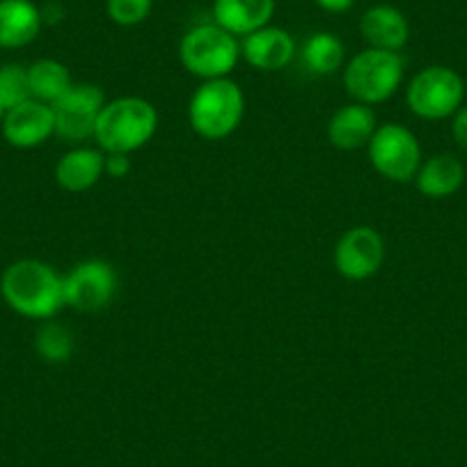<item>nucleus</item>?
<instances>
[{
	"mask_svg": "<svg viewBox=\"0 0 467 467\" xmlns=\"http://www.w3.org/2000/svg\"><path fill=\"white\" fill-rule=\"evenodd\" d=\"M28 83L30 97L42 103H48V106L60 101L74 88L69 69L62 62L51 60V57H44V60L33 62L28 67Z\"/></svg>",
	"mask_w": 467,
	"mask_h": 467,
	"instance_id": "6ab92c4d",
	"label": "nucleus"
},
{
	"mask_svg": "<svg viewBox=\"0 0 467 467\" xmlns=\"http://www.w3.org/2000/svg\"><path fill=\"white\" fill-rule=\"evenodd\" d=\"M241 57V44L218 24L188 30L179 44V60L188 74L202 80L229 78Z\"/></svg>",
	"mask_w": 467,
	"mask_h": 467,
	"instance_id": "39448f33",
	"label": "nucleus"
},
{
	"mask_svg": "<svg viewBox=\"0 0 467 467\" xmlns=\"http://www.w3.org/2000/svg\"><path fill=\"white\" fill-rule=\"evenodd\" d=\"M241 56L259 71H280L296 57V42L286 30L266 26L245 35Z\"/></svg>",
	"mask_w": 467,
	"mask_h": 467,
	"instance_id": "f8f14e48",
	"label": "nucleus"
},
{
	"mask_svg": "<svg viewBox=\"0 0 467 467\" xmlns=\"http://www.w3.org/2000/svg\"><path fill=\"white\" fill-rule=\"evenodd\" d=\"M403 80V57L394 51L365 48L344 67V88L348 97L365 106L388 101Z\"/></svg>",
	"mask_w": 467,
	"mask_h": 467,
	"instance_id": "20e7f679",
	"label": "nucleus"
},
{
	"mask_svg": "<svg viewBox=\"0 0 467 467\" xmlns=\"http://www.w3.org/2000/svg\"><path fill=\"white\" fill-rule=\"evenodd\" d=\"M0 294L16 314L51 321L65 305V282L53 266L39 259H19L0 277Z\"/></svg>",
	"mask_w": 467,
	"mask_h": 467,
	"instance_id": "f257e3e1",
	"label": "nucleus"
},
{
	"mask_svg": "<svg viewBox=\"0 0 467 467\" xmlns=\"http://www.w3.org/2000/svg\"><path fill=\"white\" fill-rule=\"evenodd\" d=\"M462 182H465V165L453 154H435L421 161V168L415 177L417 191L431 200L456 195Z\"/></svg>",
	"mask_w": 467,
	"mask_h": 467,
	"instance_id": "a211bd4d",
	"label": "nucleus"
},
{
	"mask_svg": "<svg viewBox=\"0 0 467 467\" xmlns=\"http://www.w3.org/2000/svg\"><path fill=\"white\" fill-rule=\"evenodd\" d=\"M376 129H379V122H376V112L371 110V106L353 101L348 106H341L330 117L327 140L341 151H358L369 145Z\"/></svg>",
	"mask_w": 467,
	"mask_h": 467,
	"instance_id": "ddd939ff",
	"label": "nucleus"
},
{
	"mask_svg": "<svg viewBox=\"0 0 467 467\" xmlns=\"http://www.w3.org/2000/svg\"><path fill=\"white\" fill-rule=\"evenodd\" d=\"M131 172L129 154H106V174L110 179H124Z\"/></svg>",
	"mask_w": 467,
	"mask_h": 467,
	"instance_id": "b1692460",
	"label": "nucleus"
},
{
	"mask_svg": "<svg viewBox=\"0 0 467 467\" xmlns=\"http://www.w3.org/2000/svg\"><path fill=\"white\" fill-rule=\"evenodd\" d=\"M62 282H65V305L80 314L101 312L112 303L119 286L117 271L103 259L76 264L67 275H62Z\"/></svg>",
	"mask_w": 467,
	"mask_h": 467,
	"instance_id": "6e6552de",
	"label": "nucleus"
},
{
	"mask_svg": "<svg viewBox=\"0 0 467 467\" xmlns=\"http://www.w3.org/2000/svg\"><path fill=\"white\" fill-rule=\"evenodd\" d=\"M42 12L33 0H0V48H24L42 33Z\"/></svg>",
	"mask_w": 467,
	"mask_h": 467,
	"instance_id": "f3484780",
	"label": "nucleus"
},
{
	"mask_svg": "<svg viewBox=\"0 0 467 467\" xmlns=\"http://www.w3.org/2000/svg\"><path fill=\"white\" fill-rule=\"evenodd\" d=\"M300 57H303V65L307 67L309 74L332 76L344 67L346 48L337 35L314 33L312 37L305 42Z\"/></svg>",
	"mask_w": 467,
	"mask_h": 467,
	"instance_id": "aec40b11",
	"label": "nucleus"
},
{
	"mask_svg": "<svg viewBox=\"0 0 467 467\" xmlns=\"http://www.w3.org/2000/svg\"><path fill=\"white\" fill-rule=\"evenodd\" d=\"M5 106H3V103H0V124H3V117H5Z\"/></svg>",
	"mask_w": 467,
	"mask_h": 467,
	"instance_id": "bb28decb",
	"label": "nucleus"
},
{
	"mask_svg": "<svg viewBox=\"0 0 467 467\" xmlns=\"http://www.w3.org/2000/svg\"><path fill=\"white\" fill-rule=\"evenodd\" d=\"M360 33L369 48L399 53L408 44L410 26L406 15L394 5H374L362 15Z\"/></svg>",
	"mask_w": 467,
	"mask_h": 467,
	"instance_id": "2eb2a0df",
	"label": "nucleus"
},
{
	"mask_svg": "<svg viewBox=\"0 0 467 467\" xmlns=\"http://www.w3.org/2000/svg\"><path fill=\"white\" fill-rule=\"evenodd\" d=\"M451 136L461 150H467V106H461L451 117Z\"/></svg>",
	"mask_w": 467,
	"mask_h": 467,
	"instance_id": "393cba45",
	"label": "nucleus"
},
{
	"mask_svg": "<svg viewBox=\"0 0 467 467\" xmlns=\"http://www.w3.org/2000/svg\"><path fill=\"white\" fill-rule=\"evenodd\" d=\"M106 174V151L97 147H74L60 156L56 165V182L67 192H85Z\"/></svg>",
	"mask_w": 467,
	"mask_h": 467,
	"instance_id": "4468645a",
	"label": "nucleus"
},
{
	"mask_svg": "<svg viewBox=\"0 0 467 467\" xmlns=\"http://www.w3.org/2000/svg\"><path fill=\"white\" fill-rule=\"evenodd\" d=\"M76 339L71 335L69 327H65L62 323L47 321L44 326H39V330L35 332V350L37 356L42 358L48 365H62V362L69 360L74 356Z\"/></svg>",
	"mask_w": 467,
	"mask_h": 467,
	"instance_id": "412c9836",
	"label": "nucleus"
},
{
	"mask_svg": "<svg viewBox=\"0 0 467 467\" xmlns=\"http://www.w3.org/2000/svg\"><path fill=\"white\" fill-rule=\"evenodd\" d=\"M245 94L232 78L204 80L188 103L191 129L204 140H223L241 127Z\"/></svg>",
	"mask_w": 467,
	"mask_h": 467,
	"instance_id": "7ed1b4c3",
	"label": "nucleus"
},
{
	"mask_svg": "<svg viewBox=\"0 0 467 467\" xmlns=\"http://www.w3.org/2000/svg\"><path fill=\"white\" fill-rule=\"evenodd\" d=\"M385 262V241L369 224L346 229L335 245V268L350 282L374 277Z\"/></svg>",
	"mask_w": 467,
	"mask_h": 467,
	"instance_id": "9d476101",
	"label": "nucleus"
},
{
	"mask_svg": "<svg viewBox=\"0 0 467 467\" xmlns=\"http://www.w3.org/2000/svg\"><path fill=\"white\" fill-rule=\"evenodd\" d=\"M321 10L332 12V15H341V12H348L350 7L356 5V0H314Z\"/></svg>",
	"mask_w": 467,
	"mask_h": 467,
	"instance_id": "a878e982",
	"label": "nucleus"
},
{
	"mask_svg": "<svg viewBox=\"0 0 467 467\" xmlns=\"http://www.w3.org/2000/svg\"><path fill=\"white\" fill-rule=\"evenodd\" d=\"M154 0H106V12L112 24L133 28L151 15Z\"/></svg>",
	"mask_w": 467,
	"mask_h": 467,
	"instance_id": "5701e85b",
	"label": "nucleus"
},
{
	"mask_svg": "<svg viewBox=\"0 0 467 467\" xmlns=\"http://www.w3.org/2000/svg\"><path fill=\"white\" fill-rule=\"evenodd\" d=\"M275 0H215L213 19L234 37H245L259 28L271 26Z\"/></svg>",
	"mask_w": 467,
	"mask_h": 467,
	"instance_id": "dca6fc26",
	"label": "nucleus"
},
{
	"mask_svg": "<svg viewBox=\"0 0 467 467\" xmlns=\"http://www.w3.org/2000/svg\"><path fill=\"white\" fill-rule=\"evenodd\" d=\"M465 83L451 67L433 65L421 69L406 89V103L412 115L429 122L447 119L462 106Z\"/></svg>",
	"mask_w": 467,
	"mask_h": 467,
	"instance_id": "423d86ee",
	"label": "nucleus"
},
{
	"mask_svg": "<svg viewBox=\"0 0 467 467\" xmlns=\"http://www.w3.org/2000/svg\"><path fill=\"white\" fill-rule=\"evenodd\" d=\"M30 83H28V67L24 65H3L0 67V103L5 110L28 101Z\"/></svg>",
	"mask_w": 467,
	"mask_h": 467,
	"instance_id": "4be33fe9",
	"label": "nucleus"
},
{
	"mask_svg": "<svg viewBox=\"0 0 467 467\" xmlns=\"http://www.w3.org/2000/svg\"><path fill=\"white\" fill-rule=\"evenodd\" d=\"M106 103V92L99 85H74L51 106L56 115V136L67 142H85L94 138L99 115Z\"/></svg>",
	"mask_w": 467,
	"mask_h": 467,
	"instance_id": "1a4fd4ad",
	"label": "nucleus"
},
{
	"mask_svg": "<svg viewBox=\"0 0 467 467\" xmlns=\"http://www.w3.org/2000/svg\"><path fill=\"white\" fill-rule=\"evenodd\" d=\"M159 129V110L142 97H119L103 106L94 140L106 154H129L142 150Z\"/></svg>",
	"mask_w": 467,
	"mask_h": 467,
	"instance_id": "f03ea898",
	"label": "nucleus"
},
{
	"mask_svg": "<svg viewBox=\"0 0 467 467\" xmlns=\"http://www.w3.org/2000/svg\"><path fill=\"white\" fill-rule=\"evenodd\" d=\"M367 151H369L371 168L394 183L415 182L424 161L415 133L397 122L380 124L367 145Z\"/></svg>",
	"mask_w": 467,
	"mask_h": 467,
	"instance_id": "0eeeda50",
	"label": "nucleus"
},
{
	"mask_svg": "<svg viewBox=\"0 0 467 467\" xmlns=\"http://www.w3.org/2000/svg\"><path fill=\"white\" fill-rule=\"evenodd\" d=\"M3 136L16 150H35L56 136V115L48 103L28 99L19 106L10 108L3 117Z\"/></svg>",
	"mask_w": 467,
	"mask_h": 467,
	"instance_id": "9b49d317",
	"label": "nucleus"
}]
</instances>
